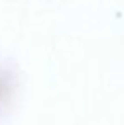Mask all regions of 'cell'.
Returning a JSON list of instances; mask_svg holds the SVG:
<instances>
[{"label": "cell", "mask_w": 124, "mask_h": 125, "mask_svg": "<svg viewBox=\"0 0 124 125\" xmlns=\"http://www.w3.org/2000/svg\"><path fill=\"white\" fill-rule=\"evenodd\" d=\"M10 74L3 69H0V105L3 103L10 95Z\"/></svg>", "instance_id": "cell-1"}]
</instances>
